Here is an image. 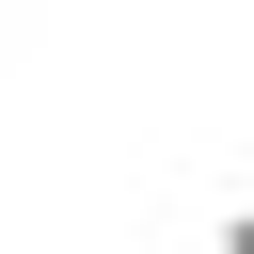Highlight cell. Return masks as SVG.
<instances>
[{"label":"cell","mask_w":254,"mask_h":254,"mask_svg":"<svg viewBox=\"0 0 254 254\" xmlns=\"http://www.w3.org/2000/svg\"><path fill=\"white\" fill-rule=\"evenodd\" d=\"M222 254H254V206H222Z\"/></svg>","instance_id":"obj_1"},{"label":"cell","mask_w":254,"mask_h":254,"mask_svg":"<svg viewBox=\"0 0 254 254\" xmlns=\"http://www.w3.org/2000/svg\"><path fill=\"white\" fill-rule=\"evenodd\" d=\"M0 32H16V0H0Z\"/></svg>","instance_id":"obj_2"}]
</instances>
